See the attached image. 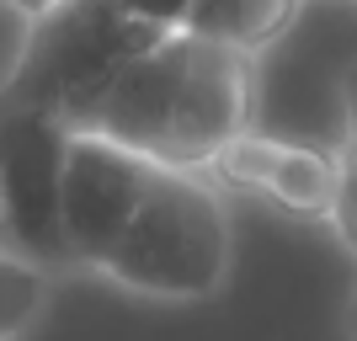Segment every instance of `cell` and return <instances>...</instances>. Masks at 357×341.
Listing matches in <instances>:
<instances>
[{"label":"cell","mask_w":357,"mask_h":341,"mask_svg":"<svg viewBox=\"0 0 357 341\" xmlns=\"http://www.w3.org/2000/svg\"><path fill=\"white\" fill-rule=\"evenodd\" d=\"M352 326H357V304H352Z\"/></svg>","instance_id":"obj_14"},{"label":"cell","mask_w":357,"mask_h":341,"mask_svg":"<svg viewBox=\"0 0 357 341\" xmlns=\"http://www.w3.org/2000/svg\"><path fill=\"white\" fill-rule=\"evenodd\" d=\"M357 107V0H304L294 27L251 59V128L347 155Z\"/></svg>","instance_id":"obj_2"},{"label":"cell","mask_w":357,"mask_h":341,"mask_svg":"<svg viewBox=\"0 0 357 341\" xmlns=\"http://www.w3.org/2000/svg\"><path fill=\"white\" fill-rule=\"evenodd\" d=\"M298 6H304V0H192L181 32L256 59V54H267V48L294 27Z\"/></svg>","instance_id":"obj_8"},{"label":"cell","mask_w":357,"mask_h":341,"mask_svg":"<svg viewBox=\"0 0 357 341\" xmlns=\"http://www.w3.org/2000/svg\"><path fill=\"white\" fill-rule=\"evenodd\" d=\"M155 165L128 155V149L107 144L91 134H70L64 149V187H59V224H64V256L102 267L123 224L134 219L139 197H144Z\"/></svg>","instance_id":"obj_6"},{"label":"cell","mask_w":357,"mask_h":341,"mask_svg":"<svg viewBox=\"0 0 357 341\" xmlns=\"http://www.w3.org/2000/svg\"><path fill=\"white\" fill-rule=\"evenodd\" d=\"M165 32H149L118 11V0H59L54 11L32 16V32L22 43L11 80H6V107H27L64 118L91 91L112 80L128 59H139Z\"/></svg>","instance_id":"obj_4"},{"label":"cell","mask_w":357,"mask_h":341,"mask_svg":"<svg viewBox=\"0 0 357 341\" xmlns=\"http://www.w3.org/2000/svg\"><path fill=\"white\" fill-rule=\"evenodd\" d=\"M229 213L203 171H165L155 165L134 219L123 224L102 267L112 282L149 298H208L229 278Z\"/></svg>","instance_id":"obj_3"},{"label":"cell","mask_w":357,"mask_h":341,"mask_svg":"<svg viewBox=\"0 0 357 341\" xmlns=\"http://www.w3.org/2000/svg\"><path fill=\"white\" fill-rule=\"evenodd\" d=\"M208 171L224 187L267 197L298 219H326L331 203H336V181H342V155L245 128L208 160Z\"/></svg>","instance_id":"obj_7"},{"label":"cell","mask_w":357,"mask_h":341,"mask_svg":"<svg viewBox=\"0 0 357 341\" xmlns=\"http://www.w3.org/2000/svg\"><path fill=\"white\" fill-rule=\"evenodd\" d=\"M59 123L64 134L107 139L165 171H208L251 128V59L192 32H165Z\"/></svg>","instance_id":"obj_1"},{"label":"cell","mask_w":357,"mask_h":341,"mask_svg":"<svg viewBox=\"0 0 357 341\" xmlns=\"http://www.w3.org/2000/svg\"><path fill=\"white\" fill-rule=\"evenodd\" d=\"M326 219L336 224V235L357 251V149L342 155V181H336V203H331Z\"/></svg>","instance_id":"obj_10"},{"label":"cell","mask_w":357,"mask_h":341,"mask_svg":"<svg viewBox=\"0 0 357 341\" xmlns=\"http://www.w3.org/2000/svg\"><path fill=\"white\" fill-rule=\"evenodd\" d=\"M11 11H22V16H43V11H54L59 0H6Z\"/></svg>","instance_id":"obj_12"},{"label":"cell","mask_w":357,"mask_h":341,"mask_svg":"<svg viewBox=\"0 0 357 341\" xmlns=\"http://www.w3.org/2000/svg\"><path fill=\"white\" fill-rule=\"evenodd\" d=\"M187 6L192 0H118V11L128 22H139V27H149V32H181Z\"/></svg>","instance_id":"obj_11"},{"label":"cell","mask_w":357,"mask_h":341,"mask_svg":"<svg viewBox=\"0 0 357 341\" xmlns=\"http://www.w3.org/2000/svg\"><path fill=\"white\" fill-rule=\"evenodd\" d=\"M43 298H48V272L11 251H0V341L27 331L43 310Z\"/></svg>","instance_id":"obj_9"},{"label":"cell","mask_w":357,"mask_h":341,"mask_svg":"<svg viewBox=\"0 0 357 341\" xmlns=\"http://www.w3.org/2000/svg\"><path fill=\"white\" fill-rule=\"evenodd\" d=\"M0 251H6V224H0Z\"/></svg>","instance_id":"obj_13"},{"label":"cell","mask_w":357,"mask_h":341,"mask_svg":"<svg viewBox=\"0 0 357 341\" xmlns=\"http://www.w3.org/2000/svg\"><path fill=\"white\" fill-rule=\"evenodd\" d=\"M64 134L59 118L6 107L0 112V224L6 251L43 267L70 262L64 256V224H59V187H64Z\"/></svg>","instance_id":"obj_5"}]
</instances>
